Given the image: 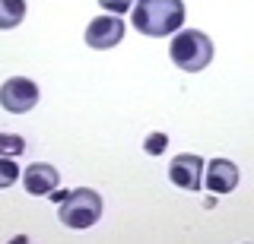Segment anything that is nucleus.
I'll return each mask as SVG.
<instances>
[{"instance_id": "nucleus-1", "label": "nucleus", "mask_w": 254, "mask_h": 244, "mask_svg": "<svg viewBox=\"0 0 254 244\" xmlns=\"http://www.w3.org/2000/svg\"><path fill=\"white\" fill-rule=\"evenodd\" d=\"M130 22L140 35L165 38L185 26V0H133Z\"/></svg>"}, {"instance_id": "nucleus-2", "label": "nucleus", "mask_w": 254, "mask_h": 244, "mask_svg": "<svg viewBox=\"0 0 254 244\" xmlns=\"http://www.w3.org/2000/svg\"><path fill=\"white\" fill-rule=\"evenodd\" d=\"M169 57L185 73H200L213 60V42H210V35L197 32V29H178V35L172 38Z\"/></svg>"}, {"instance_id": "nucleus-3", "label": "nucleus", "mask_w": 254, "mask_h": 244, "mask_svg": "<svg viewBox=\"0 0 254 244\" xmlns=\"http://www.w3.org/2000/svg\"><path fill=\"white\" fill-rule=\"evenodd\" d=\"M61 222L67 228H92L95 222L102 219V194H95L92 187H76V191H67L61 200V209H58Z\"/></svg>"}, {"instance_id": "nucleus-4", "label": "nucleus", "mask_w": 254, "mask_h": 244, "mask_svg": "<svg viewBox=\"0 0 254 244\" xmlns=\"http://www.w3.org/2000/svg\"><path fill=\"white\" fill-rule=\"evenodd\" d=\"M0 105L10 114H26L38 105V86L26 76H10L0 86Z\"/></svg>"}, {"instance_id": "nucleus-5", "label": "nucleus", "mask_w": 254, "mask_h": 244, "mask_svg": "<svg viewBox=\"0 0 254 244\" xmlns=\"http://www.w3.org/2000/svg\"><path fill=\"white\" fill-rule=\"evenodd\" d=\"M169 181L181 191H200L203 187V159L194 152L175 155L169 165Z\"/></svg>"}, {"instance_id": "nucleus-6", "label": "nucleus", "mask_w": 254, "mask_h": 244, "mask_svg": "<svg viewBox=\"0 0 254 244\" xmlns=\"http://www.w3.org/2000/svg\"><path fill=\"white\" fill-rule=\"evenodd\" d=\"M121 38H124V22H121V16H115V13H108V16H95L89 26H86V45L95 48V51L115 48Z\"/></svg>"}, {"instance_id": "nucleus-7", "label": "nucleus", "mask_w": 254, "mask_h": 244, "mask_svg": "<svg viewBox=\"0 0 254 244\" xmlns=\"http://www.w3.org/2000/svg\"><path fill=\"white\" fill-rule=\"evenodd\" d=\"M58 181H61L58 168H54V165H48V162H32V165H26V171H22L26 194H32V196H48V194H54Z\"/></svg>"}, {"instance_id": "nucleus-8", "label": "nucleus", "mask_w": 254, "mask_h": 244, "mask_svg": "<svg viewBox=\"0 0 254 244\" xmlns=\"http://www.w3.org/2000/svg\"><path fill=\"white\" fill-rule=\"evenodd\" d=\"M210 194H232L238 187V165L229 159H213L206 165V178H203Z\"/></svg>"}, {"instance_id": "nucleus-9", "label": "nucleus", "mask_w": 254, "mask_h": 244, "mask_svg": "<svg viewBox=\"0 0 254 244\" xmlns=\"http://www.w3.org/2000/svg\"><path fill=\"white\" fill-rule=\"evenodd\" d=\"M26 19V0H0V29H16Z\"/></svg>"}, {"instance_id": "nucleus-10", "label": "nucleus", "mask_w": 254, "mask_h": 244, "mask_svg": "<svg viewBox=\"0 0 254 244\" xmlns=\"http://www.w3.org/2000/svg\"><path fill=\"white\" fill-rule=\"evenodd\" d=\"M19 178H22L19 165H16L10 155H0V191H3V187H13Z\"/></svg>"}, {"instance_id": "nucleus-11", "label": "nucleus", "mask_w": 254, "mask_h": 244, "mask_svg": "<svg viewBox=\"0 0 254 244\" xmlns=\"http://www.w3.org/2000/svg\"><path fill=\"white\" fill-rule=\"evenodd\" d=\"M19 152H26V140L22 137H16V133H0V155H19Z\"/></svg>"}, {"instance_id": "nucleus-12", "label": "nucleus", "mask_w": 254, "mask_h": 244, "mask_svg": "<svg viewBox=\"0 0 254 244\" xmlns=\"http://www.w3.org/2000/svg\"><path fill=\"white\" fill-rule=\"evenodd\" d=\"M165 146H169V137H165V133H149V137L143 140V152H149V155H162Z\"/></svg>"}, {"instance_id": "nucleus-13", "label": "nucleus", "mask_w": 254, "mask_h": 244, "mask_svg": "<svg viewBox=\"0 0 254 244\" xmlns=\"http://www.w3.org/2000/svg\"><path fill=\"white\" fill-rule=\"evenodd\" d=\"M102 3V10H108V13H115V16H121V13H127L133 6V0H99Z\"/></svg>"}]
</instances>
